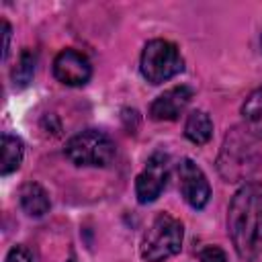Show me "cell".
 Returning a JSON list of instances; mask_svg holds the SVG:
<instances>
[{
    "label": "cell",
    "mask_w": 262,
    "mask_h": 262,
    "mask_svg": "<svg viewBox=\"0 0 262 262\" xmlns=\"http://www.w3.org/2000/svg\"><path fill=\"white\" fill-rule=\"evenodd\" d=\"M227 227L242 260H254L262 252V184H244L229 203Z\"/></svg>",
    "instance_id": "cell-1"
},
{
    "label": "cell",
    "mask_w": 262,
    "mask_h": 262,
    "mask_svg": "<svg viewBox=\"0 0 262 262\" xmlns=\"http://www.w3.org/2000/svg\"><path fill=\"white\" fill-rule=\"evenodd\" d=\"M252 137L254 135L248 129H239V127H233L225 135V141H223V147L217 160V168H219V174L227 182L246 180L256 170L258 151L254 147Z\"/></svg>",
    "instance_id": "cell-2"
},
{
    "label": "cell",
    "mask_w": 262,
    "mask_h": 262,
    "mask_svg": "<svg viewBox=\"0 0 262 262\" xmlns=\"http://www.w3.org/2000/svg\"><path fill=\"white\" fill-rule=\"evenodd\" d=\"M182 223L170 213H160L141 242V258L147 262H162L182 248Z\"/></svg>",
    "instance_id": "cell-3"
},
{
    "label": "cell",
    "mask_w": 262,
    "mask_h": 262,
    "mask_svg": "<svg viewBox=\"0 0 262 262\" xmlns=\"http://www.w3.org/2000/svg\"><path fill=\"white\" fill-rule=\"evenodd\" d=\"M141 74L151 84H162L184 70L182 55L178 47L166 39L149 41L141 51Z\"/></svg>",
    "instance_id": "cell-4"
},
{
    "label": "cell",
    "mask_w": 262,
    "mask_h": 262,
    "mask_svg": "<svg viewBox=\"0 0 262 262\" xmlns=\"http://www.w3.org/2000/svg\"><path fill=\"white\" fill-rule=\"evenodd\" d=\"M66 156L76 166H106L115 158V143L98 129H86L70 137Z\"/></svg>",
    "instance_id": "cell-5"
},
{
    "label": "cell",
    "mask_w": 262,
    "mask_h": 262,
    "mask_svg": "<svg viewBox=\"0 0 262 262\" xmlns=\"http://www.w3.org/2000/svg\"><path fill=\"white\" fill-rule=\"evenodd\" d=\"M168 174H170V158L166 154H162V151L154 154L147 160L145 168L139 172L137 180H135L137 201L141 205L156 201L162 194V190H164V186L168 182Z\"/></svg>",
    "instance_id": "cell-6"
},
{
    "label": "cell",
    "mask_w": 262,
    "mask_h": 262,
    "mask_svg": "<svg viewBox=\"0 0 262 262\" xmlns=\"http://www.w3.org/2000/svg\"><path fill=\"white\" fill-rule=\"evenodd\" d=\"M178 178H180L178 184L184 201L192 209H203L211 199V186L203 170L192 160L186 158L178 164Z\"/></svg>",
    "instance_id": "cell-7"
},
{
    "label": "cell",
    "mask_w": 262,
    "mask_h": 262,
    "mask_svg": "<svg viewBox=\"0 0 262 262\" xmlns=\"http://www.w3.org/2000/svg\"><path fill=\"white\" fill-rule=\"evenodd\" d=\"M53 74L66 86H84L92 76V66L84 53L63 49L53 59Z\"/></svg>",
    "instance_id": "cell-8"
},
{
    "label": "cell",
    "mask_w": 262,
    "mask_h": 262,
    "mask_svg": "<svg viewBox=\"0 0 262 262\" xmlns=\"http://www.w3.org/2000/svg\"><path fill=\"white\" fill-rule=\"evenodd\" d=\"M190 98H192V90L188 86H174L151 102L149 117L154 121H174L188 106Z\"/></svg>",
    "instance_id": "cell-9"
},
{
    "label": "cell",
    "mask_w": 262,
    "mask_h": 262,
    "mask_svg": "<svg viewBox=\"0 0 262 262\" xmlns=\"http://www.w3.org/2000/svg\"><path fill=\"white\" fill-rule=\"evenodd\" d=\"M18 196H20V207H23V211H25L29 217H43V215L49 211V207H51L47 192H45L43 186L37 184V182H27V184H23Z\"/></svg>",
    "instance_id": "cell-10"
},
{
    "label": "cell",
    "mask_w": 262,
    "mask_h": 262,
    "mask_svg": "<svg viewBox=\"0 0 262 262\" xmlns=\"http://www.w3.org/2000/svg\"><path fill=\"white\" fill-rule=\"evenodd\" d=\"M184 135L196 143V145H203L211 139L213 135V121L211 117L205 113V111H192L184 123Z\"/></svg>",
    "instance_id": "cell-11"
},
{
    "label": "cell",
    "mask_w": 262,
    "mask_h": 262,
    "mask_svg": "<svg viewBox=\"0 0 262 262\" xmlns=\"http://www.w3.org/2000/svg\"><path fill=\"white\" fill-rule=\"evenodd\" d=\"M242 117L246 123V129L254 135L262 139V86L256 88L246 102L242 104Z\"/></svg>",
    "instance_id": "cell-12"
},
{
    "label": "cell",
    "mask_w": 262,
    "mask_h": 262,
    "mask_svg": "<svg viewBox=\"0 0 262 262\" xmlns=\"http://www.w3.org/2000/svg\"><path fill=\"white\" fill-rule=\"evenodd\" d=\"M23 141L14 135L4 133L2 135V176H8L10 172L18 170L23 162Z\"/></svg>",
    "instance_id": "cell-13"
},
{
    "label": "cell",
    "mask_w": 262,
    "mask_h": 262,
    "mask_svg": "<svg viewBox=\"0 0 262 262\" xmlns=\"http://www.w3.org/2000/svg\"><path fill=\"white\" fill-rule=\"evenodd\" d=\"M35 63H37V55L33 49H23L20 55H18V61L12 70V82L16 88H25L33 74H35Z\"/></svg>",
    "instance_id": "cell-14"
},
{
    "label": "cell",
    "mask_w": 262,
    "mask_h": 262,
    "mask_svg": "<svg viewBox=\"0 0 262 262\" xmlns=\"http://www.w3.org/2000/svg\"><path fill=\"white\" fill-rule=\"evenodd\" d=\"M199 260H201V262H227V256H225V252H223L221 248H217V246H207V248L201 250Z\"/></svg>",
    "instance_id": "cell-15"
},
{
    "label": "cell",
    "mask_w": 262,
    "mask_h": 262,
    "mask_svg": "<svg viewBox=\"0 0 262 262\" xmlns=\"http://www.w3.org/2000/svg\"><path fill=\"white\" fill-rule=\"evenodd\" d=\"M4 262H33V256H31V252L25 246H14L6 254V260Z\"/></svg>",
    "instance_id": "cell-16"
},
{
    "label": "cell",
    "mask_w": 262,
    "mask_h": 262,
    "mask_svg": "<svg viewBox=\"0 0 262 262\" xmlns=\"http://www.w3.org/2000/svg\"><path fill=\"white\" fill-rule=\"evenodd\" d=\"M2 35H4V45H2V59L8 57V47H10V25L2 20Z\"/></svg>",
    "instance_id": "cell-17"
},
{
    "label": "cell",
    "mask_w": 262,
    "mask_h": 262,
    "mask_svg": "<svg viewBox=\"0 0 262 262\" xmlns=\"http://www.w3.org/2000/svg\"><path fill=\"white\" fill-rule=\"evenodd\" d=\"M68 262H76V260H68Z\"/></svg>",
    "instance_id": "cell-18"
}]
</instances>
